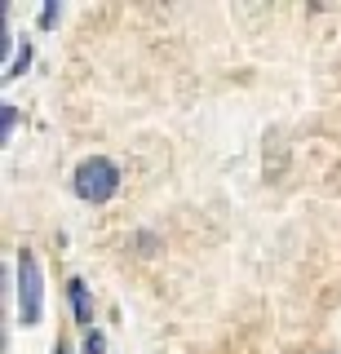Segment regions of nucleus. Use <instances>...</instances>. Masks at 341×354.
Instances as JSON below:
<instances>
[{
	"label": "nucleus",
	"mask_w": 341,
	"mask_h": 354,
	"mask_svg": "<svg viewBox=\"0 0 341 354\" xmlns=\"http://www.w3.org/2000/svg\"><path fill=\"white\" fill-rule=\"evenodd\" d=\"M67 292H71L75 324H84V328H89V324H93V297H89V288H84V279H71V283H67Z\"/></svg>",
	"instance_id": "nucleus-3"
},
{
	"label": "nucleus",
	"mask_w": 341,
	"mask_h": 354,
	"mask_svg": "<svg viewBox=\"0 0 341 354\" xmlns=\"http://www.w3.org/2000/svg\"><path fill=\"white\" fill-rule=\"evenodd\" d=\"M0 129H5V138H14V129H18V106L14 102H0Z\"/></svg>",
	"instance_id": "nucleus-5"
},
{
	"label": "nucleus",
	"mask_w": 341,
	"mask_h": 354,
	"mask_svg": "<svg viewBox=\"0 0 341 354\" xmlns=\"http://www.w3.org/2000/svg\"><path fill=\"white\" fill-rule=\"evenodd\" d=\"M18 319L27 328H36L45 319V274H40V261L27 248L18 252Z\"/></svg>",
	"instance_id": "nucleus-2"
},
{
	"label": "nucleus",
	"mask_w": 341,
	"mask_h": 354,
	"mask_svg": "<svg viewBox=\"0 0 341 354\" xmlns=\"http://www.w3.org/2000/svg\"><path fill=\"white\" fill-rule=\"evenodd\" d=\"M53 18H58V5H53V0H49V5H45V9H40V27H49V22H53Z\"/></svg>",
	"instance_id": "nucleus-7"
},
{
	"label": "nucleus",
	"mask_w": 341,
	"mask_h": 354,
	"mask_svg": "<svg viewBox=\"0 0 341 354\" xmlns=\"http://www.w3.org/2000/svg\"><path fill=\"white\" fill-rule=\"evenodd\" d=\"M84 354H107V337H102L98 328L84 332Z\"/></svg>",
	"instance_id": "nucleus-6"
},
{
	"label": "nucleus",
	"mask_w": 341,
	"mask_h": 354,
	"mask_svg": "<svg viewBox=\"0 0 341 354\" xmlns=\"http://www.w3.org/2000/svg\"><path fill=\"white\" fill-rule=\"evenodd\" d=\"M31 62V44L23 40V44H18V53H14V62H9L5 66V80H14V75H23V66Z\"/></svg>",
	"instance_id": "nucleus-4"
},
{
	"label": "nucleus",
	"mask_w": 341,
	"mask_h": 354,
	"mask_svg": "<svg viewBox=\"0 0 341 354\" xmlns=\"http://www.w3.org/2000/svg\"><path fill=\"white\" fill-rule=\"evenodd\" d=\"M53 354H71V346H67V341L58 337V341H53Z\"/></svg>",
	"instance_id": "nucleus-8"
},
{
	"label": "nucleus",
	"mask_w": 341,
	"mask_h": 354,
	"mask_svg": "<svg viewBox=\"0 0 341 354\" xmlns=\"http://www.w3.org/2000/svg\"><path fill=\"white\" fill-rule=\"evenodd\" d=\"M116 191H120V169L107 155L80 160V169H75V195H80L84 204H107Z\"/></svg>",
	"instance_id": "nucleus-1"
}]
</instances>
